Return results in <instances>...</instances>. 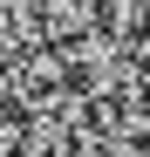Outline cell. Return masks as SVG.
I'll return each instance as SVG.
<instances>
[{
	"label": "cell",
	"mask_w": 150,
	"mask_h": 157,
	"mask_svg": "<svg viewBox=\"0 0 150 157\" xmlns=\"http://www.w3.org/2000/svg\"><path fill=\"white\" fill-rule=\"evenodd\" d=\"M96 34V0H41V48H62Z\"/></svg>",
	"instance_id": "obj_1"
}]
</instances>
